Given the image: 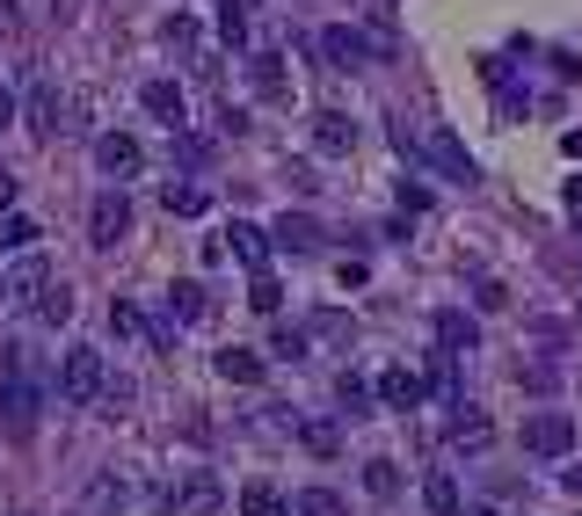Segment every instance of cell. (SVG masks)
Returning <instances> with one entry per match:
<instances>
[{
    "instance_id": "obj_40",
    "label": "cell",
    "mask_w": 582,
    "mask_h": 516,
    "mask_svg": "<svg viewBox=\"0 0 582 516\" xmlns=\"http://www.w3.org/2000/svg\"><path fill=\"white\" fill-rule=\"evenodd\" d=\"M568 487H575V495H582V459H575V465H568Z\"/></svg>"
},
{
    "instance_id": "obj_13",
    "label": "cell",
    "mask_w": 582,
    "mask_h": 516,
    "mask_svg": "<svg viewBox=\"0 0 582 516\" xmlns=\"http://www.w3.org/2000/svg\"><path fill=\"white\" fill-rule=\"evenodd\" d=\"M219 379H233V386H263V357H255V349H241V343H226V349H219Z\"/></svg>"
},
{
    "instance_id": "obj_18",
    "label": "cell",
    "mask_w": 582,
    "mask_h": 516,
    "mask_svg": "<svg viewBox=\"0 0 582 516\" xmlns=\"http://www.w3.org/2000/svg\"><path fill=\"white\" fill-rule=\"evenodd\" d=\"M154 117H168V124H182V87L176 81H146V95H139Z\"/></svg>"
},
{
    "instance_id": "obj_3",
    "label": "cell",
    "mask_w": 582,
    "mask_h": 516,
    "mask_svg": "<svg viewBox=\"0 0 582 516\" xmlns=\"http://www.w3.org/2000/svg\"><path fill=\"white\" fill-rule=\"evenodd\" d=\"M103 386H109V371H103V349L73 343L66 357H59V393H66L73 408H95V400H103Z\"/></svg>"
},
{
    "instance_id": "obj_8",
    "label": "cell",
    "mask_w": 582,
    "mask_h": 516,
    "mask_svg": "<svg viewBox=\"0 0 582 516\" xmlns=\"http://www.w3.org/2000/svg\"><path fill=\"white\" fill-rule=\"evenodd\" d=\"M219 248H226L241 270H263V262H269V233H263V225H247V219H233L226 233H219Z\"/></svg>"
},
{
    "instance_id": "obj_16",
    "label": "cell",
    "mask_w": 582,
    "mask_h": 516,
    "mask_svg": "<svg viewBox=\"0 0 582 516\" xmlns=\"http://www.w3.org/2000/svg\"><path fill=\"white\" fill-rule=\"evenodd\" d=\"M168 313H176V320H204V313H212V292H204L197 276H182L176 292H168Z\"/></svg>"
},
{
    "instance_id": "obj_25",
    "label": "cell",
    "mask_w": 582,
    "mask_h": 516,
    "mask_svg": "<svg viewBox=\"0 0 582 516\" xmlns=\"http://www.w3.org/2000/svg\"><path fill=\"white\" fill-rule=\"evenodd\" d=\"M336 400H342V414H350V422H364V414H371V386H364V379H350V371H342Z\"/></svg>"
},
{
    "instance_id": "obj_17",
    "label": "cell",
    "mask_w": 582,
    "mask_h": 516,
    "mask_svg": "<svg viewBox=\"0 0 582 516\" xmlns=\"http://www.w3.org/2000/svg\"><path fill=\"white\" fill-rule=\"evenodd\" d=\"M320 52H328V59H336V66H364V59H371V44H364V36H357V30H328V36H320Z\"/></svg>"
},
{
    "instance_id": "obj_4",
    "label": "cell",
    "mask_w": 582,
    "mask_h": 516,
    "mask_svg": "<svg viewBox=\"0 0 582 516\" xmlns=\"http://www.w3.org/2000/svg\"><path fill=\"white\" fill-rule=\"evenodd\" d=\"M124 233H131V197H124V190H103L88 204V241L95 248H117Z\"/></svg>"
},
{
    "instance_id": "obj_5",
    "label": "cell",
    "mask_w": 582,
    "mask_h": 516,
    "mask_svg": "<svg viewBox=\"0 0 582 516\" xmlns=\"http://www.w3.org/2000/svg\"><path fill=\"white\" fill-rule=\"evenodd\" d=\"M525 451L531 459H568V451H575V422H568V414H531L525 422Z\"/></svg>"
},
{
    "instance_id": "obj_22",
    "label": "cell",
    "mask_w": 582,
    "mask_h": 516,
    "mask_svg": "<svg viewBox=\"0 0 582 516\" xmlns=\"http://www.w3.org/2000/svg\"><path fill=\"white\" fill-rule=\"evenodd\" d=\"M364 487H371L379 502H393V495H401V465H393V459H371V465H364Z\"/></svg>"
},
{
    "instance_id": "obj_6",
    "label": "cell",
    "mask_w": 582,
    "mask_h": 516,
    "mask_svg": "<svg viewBox=\"0 0 582 516\" xmlns=\"http://www.w3.org/2000/svg\"><path fill=\"white\" fill-rule=\"evenodd\" d=\"M15 117L30 124L36 138H59V131H66V124H59V117H66V103H59V87H52V81H36L30 95H22V109H15Z\"/></svg>"
},
{
    "instance_id": "obj_36",
    "label": "cell",
    "mask_w": 582,
    "mask_h": 516,
    "mask_svg": "<svg viewBox=\"0 0 582 516\" xmlns=\"http://www.w3.org/2000/svg\"><path fill=\"white\" fill-rule=\"evenodd\" d=\"M0 211H15V175L0 168Z\"/></svg>"
},
{
    "instance_id": "obj_39",
    "label": "cell",
    "mask_w": 582,
    "mask_h": 516,
    "mask_svg": "<svg viewBox=\"0 0 582 516\" xmlns=\"http://www.w3.org/2000/svg\"><path fill=\"white\" fill-rule=\"evenodd\" d=\"M568 204H575V211H582V175H575V182H568Z\"/></svg>"
},
{
    "instance_id": "obj_14",
    "label": "cell",
    "mask_w": 582,
    "mask_h": 516,
    "mask_svg": "<svg viewBox=\"0 0 582 516\" xmlns=\"http://www.w3.org/2000/svg\"><path fill=\"white\" fill-rule=\"evenodd\" d=\"M314 146H320V154H350V146H357V124L336 117V109H320V117H314Z\"/></svg>"
},
{
    "instance_id": "obj_21",
    "label": "cell",
    "mask_w": 582,
    "mask_h": 516,
    "mask_svg": "<svg viewBox=\"0 0 582 516\" xmlns=\"http://www.w3.org/2000/svg\"><path fill=\"white\" fill-rule=\"evenodd\" d=\"M109 335H117V343H139V335H146V313L131 306V298H117V306H109Z\"/></svg>"
},
{
    "instance_id": "obj_1",
    "label": "cell",
    "mask_w": 582,
    "mask_h": 516,
    "mask_svg": "<svg viewBox=\"0 0 582 516\" xmlns=\"http://www.w3.org/2000/svg\"><path fill=\"white\" fill-rule=\"evenodd\" d=\"M36 414H44L36 357H30V349H8V364H0V430H8V444H30Z\"/></svg>"
},
{
    "instance_id": "obj_30",
    "label": "cell",
    "mask_w": 582,
    "mask_h": 516,
    "mask_svg": "<svg viewBox=\"0 0 582 516\" xmlns=\"http://www.w3.org/2000/svg\"><path fill=\"white\" fill-rule=\"evenodd\" d=\"M299 436H306V451H314V459H336V422H299Z\"/></svg>"
},
{
    "instance_id": "obj_31",
    "label": "cell",
    "mask_w": 582,
    "mask_h": 516,
    "mask_svg": "<svg viewBox=\"0 0 582 516\" xmlns=\"http://www.w3.org/2000/svg\"><path fill=\"white\" fill-rule=\"evenodd\" d=\"M247 306H255V313H277V306H284V292H277V276H269V270H255V284H247Z\"/></svg>"
},
{
    "instance_id": "obj_24",
    "label": "cell",
    "mask_w": 582,
    "mask_h": 516,
    "mask_svg": "<svg viewBox=\"0 0 582 516\" xmlns=\"http://www.w3.org/2000/svg\"><path fill=\"white\" fill-rule=\"evenodd\" d=\"M160 204L176 211V219H197V211H204V190H197V182H168V190H160Z\"/></svg>"
},
{
    "instance_id": "obj_11",
    "label": "cell",
    "mask_w": 582,
    "mask_h": 516,
    "mask_svg": "<svg viewBox=\"0 0 582 516\" xmlns=\"http://www.w3.org/2000/svg\"><path fill=\"white\" fill-rule=\"evenodd\" d=\"M269 241H277V248H292V255H314V248H320V225L306 219V211H284V219L269 225Z\"/></svg>"
},
{
    "instance_id": "obj_26",
    "label": "cell",
    "mask_w": 582,
    "mask_h": 516,
    "mask_svg": "<svg viewBox=\"0 0 582 516\" xmlns=\"http://www.w3.org/2000/svg\"><path fill=\"white\" fill-rule=\"evenodd\" d=\"M292 509H299V516H342V495H328V487H299Z\"/></svg>"
},
{
    "instance_id": "obj_15",
    "label": "cell",
    "mask_w": 582,
    "mask_h": 516,
    "mask_svg": "<svg viewBox=\"0 0 582 516\" xmlns=\"http://www.w3.org/2000/svg\"><path fill=\"white\" fill-rule=\"evenodd\" d=\"M437 343H444V357H466V349L480 343V327L466 320V313H437Z\"/></svg>"
},
{
    "instance_id": "obj_38",
    "label": "cell",
    "mask_w": 582,
    "mask_h": 516,
    "mask_svg": "<svg viewBox=\"0 0 582 516\" xmlns=\"http://www.w3.org/2000/svg\"><path fill=\"white\" fill-rule=\"evenodd\" d=\"M0 30H15V0H0Z\"/></svg>"
},
{
    "instance_id": "obj_9",
    "label": "cell",
    "mask_w": 582,
    "mask_h": 516,
    "mask_svg": "<svg viewBox=\"0 0 582 516\" xmlns=\"http://www.w3.org/2000/svg\"><path fill=\"white\" fill-rule=\"evenodd\" d=\"M139 160H146V146L131 131H103V138H95V168H103V175H131Z\"/></svg>"
},
{
    "instance_id": "obj_23",
    "label": "cell",
    "mask_w": 582,
    "mask_h": 516,
    "mask_svg": "<svg viewBox=\"0 0 582 516\" xmlns=\"http://www.w3.org/2000/svg\"><path fill=\"white\" fill-rule=\"evenodd\" d=\"M0 248H36V219H22V211H0Z\"/></svg>"
},
{
    "instance_id": "obj_33",
    "label": "cell",
    "mask_w": 582,
    "mask_h": 516,
    "mask_svg": "<svg viewBox=\"0 0 582 516\" xmlns=\"http://www.w3.org/2000/svg\"><path fill=\"white\" fill-rule=\"evenodd\" d=\"M88 509H124V481H109V473H103V481L88 487Z\"/></svg>"
},
{
    "instance_id": "obj_28",
    "label": "cell",
    "mask_w": 582,
    "mask_h": 516,
    "mask_svg": "<svg viewBox=\"0 0 582 516\" xmlns=\"http://www.w3.org/2000/svg\"><path fill=\"white\" fill-rule=\"evenodd\" d=\"M247 66H255V87H263V95H284V59L277 52H255Z\"/></svg>"
},
{
    "instance_id": "obj_37",
    "label": "cell",
    "mask_w": 582,
    "mask_h": 516,
    "mask_svg": "<svg viewBox=\"0 0 582 516\" xmlns=\"http://www.w3.org/2000/svg\"><path fill=\"white\" fill-rule=\"evenodd\" d=\"M0 124H15V95L8 87H0Z\"/></svg>"
},
{
    "instance_id": "obj_32",
    "label": "cell",
    "mask_w": 582,
    "mask_h": 516,
    "mask_svg": "<svg viewBox=\"0 0 582 516\" xmlns=\"http://www.w3.org/2000/svg\"><path fill=\"white\" fill-rule=\"evenodd\" d=\"M36 313H44V320H73V292H66V284H52V292H44V298H36Z\"/></svg>"
},
{
    "instance_id": "obj_41",
    "label": "cell",
    "mask_w": 582,
    "mask_h": 516,
    "mask_svg": "<svg viewBox=\"0 0 582 516\" xmlns=\"http://www.w3.org/2000/svg\"><path fill=\"white\" fill-rule=\"evenodd\" d=\"M459 516H495V509H488V502H474V509H466V502H459Z\"/></svg>"
},
{
    "instance_id": "obj_12",
    "label": "cell",
    "mask_w": 582,
    "mask_h": 516,
    "mask_svg": "<svg viewBox=\"0 0 582 516\" xmlns=\"http://www.w3.org/2000/svg\"><path fill=\"white\" fill-rule=\"evenodd\" d=\"M452 414H459V422H452L444 436H452L459 451H488L495 444V422H488V414H474V408H452Z\"/></svg>"
},
{
    "instance_id": "obj_27",
    "label": "cell",
    "mask_w": 582,
    "mask_h": 516,
    "mask_svg": "<svg viewBox=\"0 0 582 516\" xmlns=\"http://www.w3.org/2000/svg\"><path fill=\"white\" fill-rule=\"evenodd\" d=\"M430 393H437V400H452V408H459V357H437V371H430Z\"/></svg>"
},
{
    "instance_id": "obj_2",
    "label": "cell",
    "mask_w": 582,
    "mask_h": 516,
    "mask_svg": "<svg viewBox=\"0 0 582 516\" xmlns=\"http://www.w3.org/2000/svg\"><path fill=\"white\" fill-rule=\"evenodd\" d=\"M393 146L401 154H415V160H430L437 175H452V182H466L474 190V154H466L459 138H452V124H393Z\"/></svg>"
},
{
    "instance_id": "obj_19",
    "label": "cell",
    "mask_w": 582,
    "mask_h": 516,
    "mask_svg": "<svg viewBox=\"0 0 582 516\" xmlns=\"http://www.w3.org/2000/svg\"><path fill=\"white\" fill-rule=\"evenodd\" d=\"M423 502H430V516H459V481H452V473H430Z\"/></svg>"
},
{
    "instance_id": "obj_35",
    "label": "cell",
    "mask_w": 582,
    "mask_h": 516,
    "mask_svg": "<svg viewBox=\"0 0 582 516\" xmlns=\"http://www.w3.org/2000/svg\"><path fill=\"white\" fill-rule=\"evenodd\" d=\"M277 357H306V335H299V327H277Z\"/></svg>"
},
{
    "instance_id": "obj_29",
    "label": "cell",
    "mask_w": 582,
    "mask_h": 516,
    "mask_svg": "<svg viewBox=\"0 0 582 516\" xmlns=\"http://www.w3.org/2000/svg\"><path fill=\"white\" fill-rule=\"evenodd\" d=\"M241 516H284V495H277V487H263V481H255V487L241 495Z\"/></svg>"
},
{
    "instance_id": "obj_10",
    "label": "cell",
    "mask_w": 582,
    "mask_h": 516,
    "mask_svg": "<svg viewBox=\"0 0 582 516\" xmlns=\"http://www.w3.org/2000/svg\"><path fill=\"white\" fill-rule=\"evenodd\" d=\"M379 400H387V408H423V400H430V386L423 379H415V371H408V364H393V371H379Z\"/></svg>"
},
{
    "instance_id": "obj_42",
    "label": "cell",
    "mask_w": 582,
    "mask_h": 516,
    "mask_svg": "<svg viewBox=\"0 0 582 516\" xmlns=\"http://www.w3.org/2000/svg\"><path fill=\"white\" fill-rule=\"evenodd\" d=\"M247 8H255V0H226V15H247Z\"/></svg>"
},
{
    "instance_id": "obj_34",
    "label": "cell",
    "mask_w": 582,
    "mask_h": 516,
    "mask_svg": "<svg viewBox=\"0 0 582 516\" xmlns=\"http://www.w3.org/2000/svg\"><path fill=\"white\" fill-rule=\"evenodd\" d=\"M474 306H480V313H502V306H510V292H502L495 276H480V284H474Z\"/></svg>"
},
{
    "instance_id": "obj_7",
    "label": "cell",
    "mask_w": 582,
    "mask_h": 516,
    "mask_svg": "<svg viewBox=\"0 0 582 516\" xmlns=\"http://www.w3.org/2000/svg\"><path fill=\"white\" fill-rule=\"evenodd\" d=\"M52 292V270H44V255L36 248H22V262H15V276L0 284V298H15V306H36V298Z\"/></svg>"
},
{
    "instance_id": "obj_20",
    "label": "cell",
    "mask_w": 582,
    "mask_h": 516,
    "mask_svg": "<svg viewBox=\"0 0 582 516\" xmlns=\"http://www.w3.org/2000/svg\"><path fill=\"white\" fill-rule=\"evenodd\" d=\"M176 509H182V516H212V509H219V481H190V487L176 495Z\"/></svg>"
}]
</instances>
